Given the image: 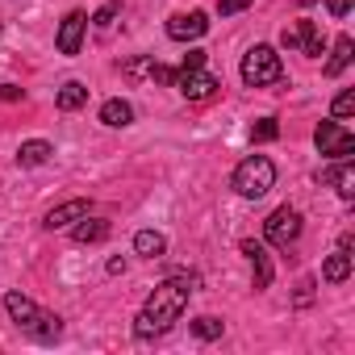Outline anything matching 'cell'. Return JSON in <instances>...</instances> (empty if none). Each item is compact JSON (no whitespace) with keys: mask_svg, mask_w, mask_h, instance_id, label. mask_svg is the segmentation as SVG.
<instances>
[{"mask_svg":"<svg viewBox=\"0 0 355 355\" xmlns=\"http://www.w3.org/2000/svg\"><path fill=\"white\" fill-rule=\"evenodd\" d=\"M193 276H171V280H163L150 297H146V305H142V313L134 318V334L138 338H155V334H167L175 322H180V313L189 309V293H193Z\"/></svg>","mask_w":355,"mask_h":355,"instance_id":"cell-1","label":"cell"},{"mask_svg":"<svg viewBox=\"0 0 355 355\" xmlns=\"http://www.w3.org/2000/svg\"><path fill=\"white\" fill-rule=\"evenodd\" d=\"M276 189V163L268 155H247L239 167H234V193L247 197V201H259Z\"/></svg>","mask_w":355,"mask_h":355,"instance_id":"cell-2","label":"cell"},{"mask_svg":"<svg viewBox=\"0 0 355 355\" xmlns=\"http://www.w3.org/2000/svg\"><path fill=\"white\" fill-rule=\"evenodd\" d=\"M239 76H243V84H247V88H272V84H280V80H284V63H280L276 46L259 42V46H251V51L243 55Z\"/></svg>","mask_w":355,"mask_h":355,"instance_id":"cell-3","label":"cell"},{"mask_svg":"<svg viewBox=\"0 0 355 355\" xmlns=\"http://www.w3.org/2000/svg\"><path fill=\"white\" fill-rule=\"evenodd\" d=\"M313 142L326 159H351L355 155V134L343 125V121H322L313 130Z\"/></svg>","mask_w":355,"mask_h":355,"instance_id":"cell-4","label":"cell"},{"mask_svg":"<svg viewBox=\"0 0 355 355\" xmlns=\"http://www.w3.org/2000/svg\"><path fill=\"white\" fill-rule=\"evenodd\" d=\"M263 239L272 243V247H293L297 239H301V214L297 209H288V205H280V209H272V218L263 222Z\"/></svg>","mask_w":355,"mask_h":355,"instance_id":"cell-5","label":"cell"},{"mask_svg":"<svg viewBox=\"0 0 355 355\" xmlns=\"http://www.w3.org/2000/svg\"><path fill=\"white\" fill-rule=\"evenodd\" d=\"M175 88H180V96H189V101H209L218 88H222V80L214 76V71H205V67H193V71H175V80H171Z\"/></svg>","mask_w":355,"mask_h":355,"instance_id":"cell-6","label":"cell"},{"mask_svg":"<svg viewBox=\"0 0 355 355\" xmlns=\"http://www.w3.org/2000/svg\"><path fill=\"white\" fill-rule=\"evenodd\" d=\"M84 34H88V13L71 9V13L59 21V34H55V46H59V55H80V46H84Z\"/></svg>","mask_w":355,"mask_h":355,"instance_id":"cell-7","label":"cell"},{"mask_svg":"<svg viewBox=\"0 0 355 355\" xmlns=\"http://www.w3.org/2000/svg\"><path fill=\"white\" fill-rule=\"evenodd\" d=\"M205 30H209V17H205L201 9H193V13H175V17L167 21V38H171V42H197Z\"/></svg>","mask_w":355,"mask_h":355,"instance_id":"cell-8","label":"cell"},{"mask_svg":"<svg viewBox=\"0 0 355 355\" xmlns=\"http://www.w3.org/2000/svg\"><path fill=\"white\" fill-rule=\"evenodd\" d=\"M88 209H92V205H88L84 197H76V201H63L59 209H51V214H46V230H67V226H76V222H80Z\"/></svg>","mask_w":355,"mask_h":355,"instance_id":"cell-9","label":"cell"},{"mask_svg":"<svg viewBox=\"0 0 355 355\" xmlns=\"http://www.w3.org/2000/svg\"><path fill=\"white\" fill-rule=\"evenodd\" d=\"M243 255H247L251 268H255V288H268V284H272V255L263 251V243L247 239V243H243Z\"/></svg>","mask_w":355,"mask_h":355,"instance_id":"cell-10","label":"cell"},{"mask_svg":"<svg viewBox=\"0 0 355 355\" xmlns=\"http://www.w3.org/2000/svg\"><path fill=\"white\" fill-rule=\"evenodd\" d=\"M71 239L80 243V247H88V243H105L109 239V222H101V218H80L76 226H71Z\"/></svg>","mask_w":355,"mask_h":355,"instance_id":"cell-11","label":"cell"},{"mask_svg":"<svg viewBox=\"0 0 355 355\" xmlns=\"http://www.w3.org/2000/svg\"><path fill=\"white\" fill-rule=\"evenodd\" d=\"M5 309H9V318H13L21 330H30V322L42 313V309H38L30 297H21V293H5Z\"/></svg>","mask_w":355,"mask_h":355,"instance_id":"cell-12","label":"cell"},{"mask_svg":"<svg viewBox=\"0 0 355 355\" xmlns=\"http://www.w3.org/2000/svg\"><path fill=\"white\" fill-rule=\"evenodd\" d=\"M297 51H301V55H309V59H318V55L326 51L318 21H297Z\"/></svg>","mask_w":355,"mask_h":355,"instance_id":"cell-13","label":"cell"},{"mask_svg":"<svg viewBox=\"0 0 355 355\" xmlns=\"http://www.w3.org/2000/svg\"><path fill=\"white\" fill-rule=\"evenodd\" d=\"M101 121H105V125H113V130H125V125L134 121V105H130V101H121V96H113V101H105V105H101Z\"/></svg>","mask_w":355,"mask_h":355,"instance_id":"cell-14","label":"cell"},{"mask_svg":"<svg viewBox=\"0 0 355 355\" xmlns=\"http://www.w3.org/2000/svg\"><path fill=\"white\" fill-rule=\"evenodd\" d=\"M51 155H55V146H51L46 138H30V142L17 146V163H21V167H42Z\"/></svg>","mask_w":355,"mask_h":355,"instance_id":"cell-15","label":"cell"},{"mask_svg":"<svg viewBox=\"0 0 355 355\" xmlns=\"http://www.w3.org/2000/svg\"><path fill=\"white\" fill-rule=\"evenodd\" d=\"M26 334H30V338H38V343H55V338L63 334V318H59V313H46V309H42V313H38V318L30 322V330H26Z\"/></svg>","mask_w":355,"mask_h":355,"instance_id":"cell-16","label":"cell"},{"mask_svg":"<svg viewBox=\"0 0 355 355\" xmlns=\"http://www.w3.org/2000/svg\"><path fill=\"white\" fill-rule=\"evenodd\" d=\"M326 180L338 189V197H343V201H351V197H355V167H351V159H338V167H330V171H326Z\"/></svg>","mask_w":355,"mask_h":355,"instance_id":"cell-17","label":"cell"},{"mask_svg":"<svg viewBox=\"0 0 355 355\" xmlns=\"http://www.w3.org/2000/svg\"><path fill=\"white\" fill-rule=\"evenodd\" d=\"M347 276H351V251H347V247H338V251L322 263V280H326V284H343Z\"/></svg>","mask_w":355,"mask_h":355,"instance_id":"cell-18","label":"cell"},{"mask_svg":"<svg viewBox=\"0 0 355 355\" xmlns=\"http://www.w3.org/2000/svg\"><path fill=\"white\" fill-rule=\"evenodd\" d=\"M351 59H355V42L343 34V38L334 42V51H330V59H326V76H343V71L351 67Z\"/></svg>","mask_w":355,"mask_h":355,"instance_id":"cell-19","label":"cell"},{"mask_svg":"<svg viewBox=\"0 0 355 355\" xmlns=\"http://www.w3.org/2000/svg\"><path fill=\"white\" fill-rule=\"evenodd\" d=\"M55 105H59L63 113H71V109H84V105H88V88H84L80 80H67V84L59 88V96H55Z\"/></svg>","mask_w":355,"mask_h":355,"instance_id":"cell-20","label":"cell"},{"mask_svg":"<svg viewBox=\"0 0 355 355\" xmlns=\"http://www.w3.org/2000/svg\"><path fill=\"white\" fill-rule=\"evenodd\" d=\"M134 251L146 255V259H159V255L167 251V239H163L159 230H138V234H134Z\"/></svg>","mask_w":355,"mask_h":355,"instance_id":"cell-21","label":"cell"},{"mask_svg":"<svg viewBox=\"0 0 355 355\" xmlns=\"http://www.w3.org/2000/svg\"><path fill=\"white\" fill-rule=\"evenodd\" d=\"M222 330H226V326H222V318H209V313L193 322V334H197V338H205V343H209V338H222Z\"/></svg>","mask_w":355,"mask_h":355,"instance_id":"cell-22","label":"cell"},{"mask_svg":"<svg viewBox=\"0 0 355 355\" xmlns=\"http://www.w3.org/2000/svg\"><path fill=\"white\" fill-rule=\"evenodd\" d=\"M272 138H280V125H276V117H259V121L251 125V142H272Z\"/></svg>","mask_w":355,"mask_h":355,"instance_id":"cell-23","label":"cell"},{"mask_svg":"<svg viewBox=\"0 0 355 355\" xmlns=\"http://www.w3.org/2000/svg\"><path fill=\"white\" fill-rule=\"evenodd\" d=\"M330 113H334V121L351 117V113H355V92H338V96H334V105H330Z\"/></svg>","mask_w":355,"mask_h":355,"instance_id":"cell-24","label":"cell"},{"mask_svg":"<svg viewBox=\"0 0 355 355\" xmlns=\"http://www.w3.org/2000/svg\"><path fill=\"white\" fill-rule=\"evenodd\" d=\"M117 13H121V5H117V0H109V5L105 9H96V17H88L92 26H101V30H109L113 21H117Z\"/></svg>","mask_w":355,"mask_h":355,"instance_id":"cell-25","label":"cell"},{"mask_svg":"<svg viewBox=\"0 0 355 355\" xmlns=\"http://www.w3.org/2000/svg\"><path fill=\"white\" fill-rule=\"evenodd\" d=\"M243 9H251V0H218V13H222V17H234V13H243Z\"/></svg>","mask_w":355,"mask_h":355,"instance_id":"cell-26","label":"cell"},{"mask_svg":"<svg viewBox=\"0 0 355 355\" xmlns=\"http://www.w3.org/2000/svg\"><path fill=\"white\" fill-rule=\"evenodd\" d=\"M351 5H355V0H326V13H330V17H347Z\"/></svg>","mask_w":355,"mask_h":355,"instance_id":"cell-27","label":"cell"},{"mask_svg":"<svg viewBox=\"0 0 355 355\" xmlns=\"http://www.w3.org/2000/svg\"><path fill=\"white\" fill-rule=\"evenodd\" d=\"M193 67H205V51H197V46L184 55V67H180V71H193Z\"/></svg>","mask_w":355,"mask_h":355,"instance_id":"cell-28","label":"cell"},{"mask_svg":"<svg viewBox=\"0 0 355 355\" xmlns=\"http://www.w3.org/2000/svg\"><path fill=\"white\" fill-rule=\"evenodd\" d=\"M0 101H21V88L17 84H0Z\"/></svg>","mask_w":355,"mask_h":355,"instance_id":"cell-29","label":"cell"},{"mask_svg":"<svg viewBox=\"0 0 355 355\" xmlns=\"http://www.w3.org/2000/svg\"><path fill=\"white\" fill-rule=\"evenodd\" d=\"M301 5H318V0H301Z\"/></svg>","mask_w":355,"mask_h":355,"instance_id":"cell-30","label":"cell"}]
</instances>
